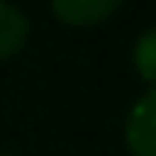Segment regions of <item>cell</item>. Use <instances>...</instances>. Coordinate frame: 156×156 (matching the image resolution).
Segmentation results:
<instances>
[{
	"label": "cell",
	"mask_w": 156,
	"mask_h": 156,
	"mask_svg": "<svg viewBox=\"0 0 156 156\" xmlns=\"http://www.w3.org/2000/svg\"><path fill=\"white\" fill-rule=\"evenodd\" d=\"M122 6V0H52V15L67 26L101 23Z\"/></svg>",
	"instance_id": "7a4b0ae2"
},
{
	"label": "cell",
	"mask_w": 156,
	"mask_h": 156,
	"mask_svg": "<svg viewBox=\"0 0 156 156\" xmlns=\"http://www.w3.org/2000/svg\"><path fill=\"white\" fill-rule=\"evenodd\" d=\"M29 35V20L17 6L3 3L0 0V61L12 58L23 44H26Z\"/></svg>",
	"instance_id": "3957f363"
},
{
	"label": "cell",
	"mask_w": 156,
	"mask_h": 156,
	"mask_svg": "<svg viewBox=\"0 0 156 156\" xmlns=\"http://www.w3.org/2000/svg\"><path fill=\"white\" fill-rule=\"evenodd\" d=\"M124 139L133 156H156V87L147 90L127 113Z\"/></svg>",
	"instance_id": "6da1fadb"
},
{
	"label": "cell",
	"mask_w": 156,
	"mask_h": 156,
	"mask_svg": "<svg viewBox=\"0 0 156 156\" xmlns=\"http://www.w3.org/2000/svg\"><path fill=\"white\" fill-rule=\"evenodd\" d=\"M133 64H136V73L156 87V26L145 29L139 35V41L133 46Z\"/></svg>",
	"instance_id": "277c9868"
}]
</instances>
